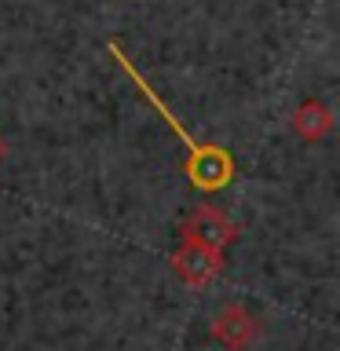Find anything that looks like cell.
Wrapping results in <instances>:
<instances>
[{
  "instance_id": "1",
  "label": "cell",
  "mask_w": 340,
  "mask_h": 351,
  "mask_svg": "<svg viewBox=\"0 0 340 351\" xmlns=\"http://www.w3.org/2000/svg\"><path fill=\"white\" fill-rule=\"evenodd\" d=\"M180 234L186 241H197V245L212 249V252H227L238 241V223L223 213V208L202 205V208H194V213L183 219Z\"/></svg>"
},
{
  "instance_id": "2",
  "label": "cell",
  "mask_w": 340,
  "mask_h": 351,
  "mask_svg": "<svg viewBox=\"0 0 340 351\" xmlns=\"http://www.w3.org/2000/svg\"><path fill=\"white\" fill-rule=\"evenodd\" d=\"M183 172L191 180V186L212 194V191H223L234 180V158L223 147H216V143H205V147L191 150V158L183 161Z\"/></svg>"
},
{
  "instance_id": "3",
  "label": "cell",
  "mask_w": 340,
  "mask_h": 351,
  "mask_svg": "<svg viewBox=\"0 0 340 351\" xmlns=\"http://www.w3.org/2000/svg\"><path fill=\"white\" fill-rule=\"evenodd\" d=\"M169 267H172V274L183 285H191V289H205V285L223 271V252H212V249L197 245V241L183 238L180 249L169 256Z\"/></svg>"
},
{
  "instance_id": "4",
  "label": "cell",
  "mask_w": 340,
  "mask_h": 351,
  "mask_svg": "<svg viewBox=\"0 0 340 351\" xmlns=\"http://www.w3.org/2000/svg\"><path fill=\"white\" fill-rule=\"evenodd\" d=\"M260 333V322L252 318L241 304H227L223 311L212 318V340L223 344L227 351H245Z\"/></svg>"
},
{
  "instance_id": "5",
  "label": "cell",
  "mask_w": 340,
  "mask_h": 351,
  "mask_svg": "<svg viewBox=\"0 0 340 351\" xmlns=\"http://www.w3.org/2000/svg\"><path fill=\"white\" fill-rule=\"evenodd\" d=\"M333 110H329L322 99H304L300 106L293 110V132L304 143H322L329 132H333Z\"/></svg>"
},
{
  "instance_id": "6",
  "label": "cell",
  "mask_w": 340,
  "mask_h": 351,
  "mask_svg": "<svg viewBox=\"0 0 340 351\" xmlns=\"http://www.w3.org/2000/svg\"><path fill=\"white\" fill-rule=\"evenodd\" d=\"M4 161H8V139L0 136V165H4Z\"/></svg>"
}]
</instances>
